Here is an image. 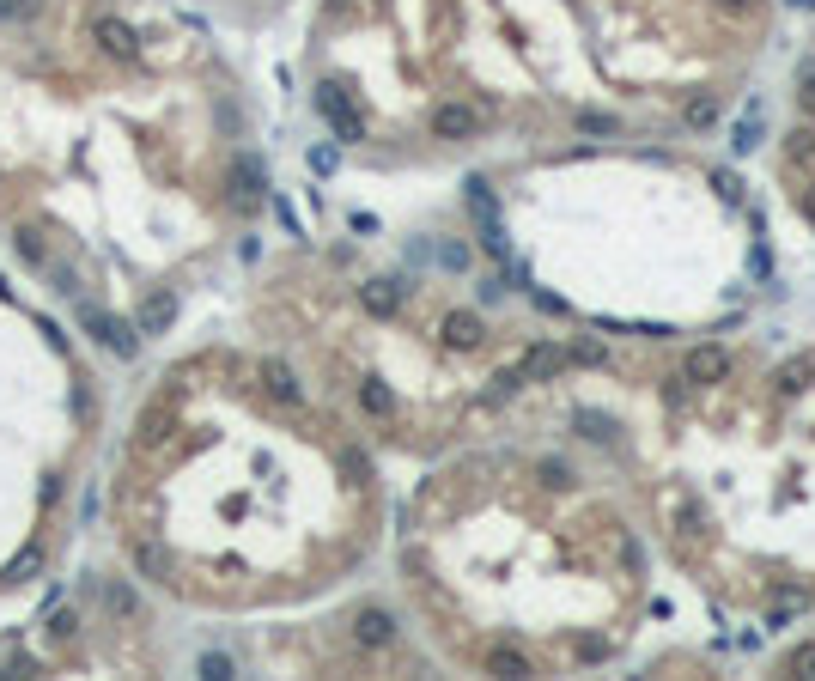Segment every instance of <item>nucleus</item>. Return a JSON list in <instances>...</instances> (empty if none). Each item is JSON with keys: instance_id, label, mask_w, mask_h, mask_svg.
<instances>
[{"instance_id": "1", "label": "nucleus", "mask_w": 815, "mask_h": 681, "mask_svg": "<svg viewBox=\"0 0 815 681\" xmlns=\"http://www.w3.org/2000/svg\"><path fill=\"white\" fill-rule=\"evenodd\" d=\"M177 408L171 402H146L140 414H134V457H159V450L177 438Z\"/></svg>"}, {"instance_id": "2", "label": "nucleus", "mask_w": 815, "mask_h": 681, "mask_svg": "<svg viewBox=\"0 0 815 681\" xmlns=\"http://www.w3.org/2000/svg\"><path fill=\"white\" fill-rule=\"evenodd\" d=\"M317 110H323V122L335 128V140H341V146H359V140H365V116H359V104H353L335 80H323V86H317Z\"/></svg>"}, {"instance_id": "3", "label": "nucleus", "mask_w": 815, "mask_h": 681, "mask_svg": "<svg viewBox=\"0 0 815 681\" xmlns=\"http://www.w3.org/2000/svg\"><path fill=\"white\" fill-rule=\"evenodd\" d=\"M347 633H353L359 651H384V645H396V615L384 609V602H359L353 621H347Z\"/></svg>"}, {"instance_id": "4", "label": "nucleus", "mask_w": 815, "mask_h": 681, "mask_svg": "<svg viewBox=\"0 0 815 681\" xmlns=\"http://www.w3.org/2000/svg\"><path fill=\"white\" fill-rule=\"evenodd\" d=\"M128 560H134V572H140L146 584H183V578H177V554H171L159 536H134V542H128Z\"/></svg>"}, {"instance_id": "5", "label": "nucleus", "mask_w": 815, "mask_h": 681, "mask_svg": "<svg viewBox=\"0 0 815 681\" xmlns=\"http://www.w3.org/2000/svg\"><path fill=\"white\" fill-rule=\"evenodd\" d=\"M256 384H262V396L274 402V408H299L305 402V384H299V371H292L286 359H256Z\"/></svg>"}, {"instance_id": "6", "label": "nucleus", "mask_w": 815, "mask_h": 681, "mask_svg": "<svg viewBox=\"0 0 815 681\" xmlns=\"http://www.w3.org/2000/svg\"><path fill=\"white\" fill-rule=\"evenodd\" d=\"M80 317H86V329H92V335H98V341H104L116 359H134V353H140V329H134L128 317H116V311H98V305H86Z\"/></svg>"}, {"instance_id": "7", "label": "nucleus", "mask_w": 815, "mask_h": 681, "mask_svg": "<svg viewBox=\"0 0 815 681\" xmlns=\"http://www.w3.org/2000/svg\"><path fill=\"white\" fill-rule=\"evenodd\" d=\"M402 298H408V286H402L396 274H372V280H359V311H365V317H378V323H390V317L402 311Z\"/></svg>"}, {"instance_id": "8", "label": "nucleus", "mask_w": 815, "mask_h": 681, "mask_svg": "<svg viewBox=\"0 0 815 681\" xmlns=\"http://www.w3.org/2000/svg\"><path fill=\"white\" fill-rule=\"evenodd\" d=\"M98 602H104V615L116 627H140L146 621V602H140V590L128 578H98Z\"/></svg>"}, {"instance_id": "9", "label": "nucleus", "mask_w": 815, "mask_h": 681, "mask_svg": "<svg viewBox=\"0 0 815 681\" xmlns=\"http://www.w3.org/2000/svg\"><path fill=\"white\" fill-rule=\"evenodd\" d=\"M92 43H98L110 61H140V31H134L128 19H116V13H98V19H92Z\"/></svg>"}, {"instance_id": "10", "label": "nucleus", "mask_w": 815, "mask_h": 681, "mask_svg": "<svg viewBox=\"0 0 815 681\" xmlns=\"http://www.w3.org/2000/svg\"><path fill=\"white\" fill-rule=\"evenodd\" d=\"M566 365H572V359H566V347H560V341H536V347L517 353V371H524V384H554Z\"/></svg>"}, {"instance_id": "11", "label": "nucleus", "mask_w": 815, "mask_h": 681, "mask_svg": "<svg viewBox=\"0 0 815 681\" xmlns=\"http://www.w3.org/2000/svg\"><path fill=\"white\" fill-rule=\"evenodd\" d=\"M226 189H232V207H244V213H250V207H262V195H268V171H262V159H250V153H244V159L232 165Z\"/></svg>"}, {"instance_id": "12", "label": "nucleus", "mask_w": 815, "mask_h": 681, "mask_svg": "<svg viewBox=\"0 0 815 681\" xmlns=\"http://www.w3.org/2000/svg\"><path fill=\"white\" fill-rule=\"evenodd\" d=\"M432 134H438V140H475V134H481V110H475V104H457V98L438 104V110H432Z\"/></svg>"}, {"instance_id": "13", "label": "nucleus", "mask_w": 815, "mask_h": 681, "mask_svg": "<svg viewBox=\"0 0 815 681\" xmlns=\"http://www.w3.org/2000/svg\"><path fill=\"white\" fill-rule=\"evenodd\" d=\"M171 323H177V292L153 286V292L140 298V311H134V329H140V335H165Z\"/></svg>"}, {"instance_id": "14", "label": "nucleus", "mask_w": 815, "mask_h": 681, "mask_svg": "<svg viewBox=\"0 0 815 681\" xmlns=\"http://www.w3.org/2000/svg\"><path fill=\"white\" fill-rule=\"evenodd\" d=\"M438 341L451 347V353H475V347L487 341V323H481L475 311H451V317L438 323Z\"/></svg>"}, {"instance_id": "15", "label": "nucleus", "mask_w": 815, "mask_h": 681, "mask_svg": "<svg viewBox=\"0 0 815 681\" xmlns=\"http://www.w3.org/2000/svg\"><path fill=\"white\" fill-rule=\"evenodd\" d=\"M682 377H688V384H724V377H730V353L706 341V347H694L682 359Z\"/></svg>"}, {"instance_id": "16", "label": "nucleus", "mask_w": 815, "mask_h": 681, "mask_svg": "<svg viewBox=\"0 0 815 681\" xmlns=\"http://www.w3.org/2000/svg\"><path fill=\"white\" fill-rule=\"evenodd\" d=\"M487 675H536V657L524 645H487Z\"/></svg>"}, {"instance_id": "17", "label": "nucleus", "mask_w": 815, "mask_h": 681, "mask_svg": "<svg viewBox=\"0 0 815 681\" xmlns=\"http://www.w3.org/2000/svg\"><path fill=\"white\" fill-rule=\"evenodd\" d=\"M359 408H365V414H378V420H390V414H396V390H390V384H378V377H365V384H359Z\"/></svg>"}, {"instance_id": "18", "label": "nucleus", "mask_w": 815, "mask_h": 681, "mask_svg": "<svg viewBox=\"0 0 815 681\" xmlns=\"http://www.w3.org/2000/svg\"><path fill=\"white\" fill-rule=\"evenodd\" d=\"M463 195H469V213H475V219H499V201H493V183H487V177H469Z\"/></svg>"}, {"instance_id": "19", "label": "nucleus", "mask_w": 815, "mask_h": 681, "mask_svg": "<svg viewBox=\"0 0 815 681\" xmlns=\"http://www.w3.org/2000/svg\"><path fill=\"white\" fill-rule=\"evenodd\" d=\"M566 359H572V365H609V347L590 341V335H578V341L566 347Z\"/></svg>"}, {"instance_id": "20", "label": "nucleus", "mask_w": 815, "mask_h": 681, "mask_svg": "<svg viewBox=\"0 0 815 681\" xmlns=\"http://www.w3.org/2000/svg\"><path fill=\"white\" fill-rule=\"evenodd\" d=\"M517 390H524V371H517V359H511V365H499V371H493V390H487V396H493V402H505V396H517Z\"/></svg>"}, {"instance_id": "21", "label": "nucleus", "mask_w": 815, "mask_h": 681, "mask_svg": "<svg viewBox=\"0 0 815 681\" xmlns=\"http://www.w3.org/2000/svg\"><path fill=\"white\" fill-rule=\"evenodd\" d=\"M785 669H791V675H815V639L791 645V651H785Z\"/></svg>"}, {"instance_id": "22", "label": "nucleus", "mask_w": 815, "mask_h": 681, "mask_svg": "<svg viewBox=\"0 0 815 681\" xmlns=\"http://www.w3.org/2000/svg\"><path fill=\"white\" fill-rule=\"evenodd\" d=\"M481 250H487V256H499V262L511 256V244H505V232H499V219H481Z\"/></svg>"}, {"instance_id": "23", "label": "nucleus", "mask_w": 815, "mask_h": 681, "mask_svg": "<svg viewBox=\"0 0 815 681\" xmlns=\"http://www.w3.org/2000/svg\"><path fill=\"white\" fill-rule=\"evenodd\" d=\"M718 122V98H694L688 104V128H712Z\"/></svg>"}, {"instance_id": "24", "label": "nucleus", "mask_w": 815, "mask_h": 681, "mask_svg": "<svg viewBox=\"0 0 815 681\" xmlns=\"http://www.w3.org/2000/svg\"><path fill=\"white\" fill-rule=\"evenodd\" d=\"M13 244H19V256H25L31 268H43V262H49V250H43V238H37V232H19Z\"/></svg>"}, {"instance_id": "25", "label": "nucleus", "mask_w": 815, "mask_h": 681, "mask_svg": "<svg viewBox=\"0 0 815 681\" xmlns=\"http://www.w3.org/2000/svg\"><path fill=\"white\" fill-rule=\"evenodd\" d=\"M809 371H815L809 359H797V365H785V371H779V390H803V384H809Z\"/></svg>"}, {"instance_id": "26", "label": "nucleus", "mask_w": 815, "mask_h": 681, "mask_svg": "<svg viewBox=\"0 0 815 681\" xmlns=\"http://www.w3.org/2000/svg\"><path fill=\"white\" fill-rule=\"evenodd\" d=\"M791 159H815V128H791Z\"/></svg>"}, {"instance_id": "27", "label": "nucleus", "mask_w": 815, "mask_h": 681, "mask_svg": "<svg viewBox=\"0 0 815 681\" xmlns=\"http://www.w3.org/2000/svg\"><path fill=\"white\" fill-rule=\"evenodd\" d=\"M797 80H803V92H797V98H803V110L815 116V61H803V67H797Z\"/></svg>"}, {"instance_id": "28", "label": "nucleus", "mask_w": 815, "mask_h": 681, "mask_svg": "<svg viewBox=\"0 0 815 681\" xmlns=\"http://www.w3.org/2000/svg\"><path fill=\"white\" fill-rule=\"evenodd\" d=\"M49 633H55V639H73V633H80V615H73V609H61V615L49 621Z\"/></svg>"}, {"instance_id": "29", "label": "nucleus", "mask_w": 815, "mask_h": 681, "mask_svg": "<svg viewBox=\"0 0 815 681\" xmlns=\"http://www.w3.org/2000/svg\"><path fill=\"white\" fill-rule=\"evenodd\" d=\"M755 134H761V122H755V116H743V122H736V153H749V146H755Z\"/></svg>"}, {"instance_id": "30", "label": "nucleus", "mask_w": 815, "mask_h": 681, "mask_svg": "<svg viewBox=\"0 0 815 681\" xmlns=\"http://www.w3.org/2000/svg\"><path fill=\"white\" fill-rule=\"evenodd\" d=\"M311 171H317V177L335 171V146H311Z\"/></svg>"}, {"instance_id": "31", "label": "nucleus", "mask_w": 815, "mask_h": 681, "mask_svg": "<svg viewBox=\"0 0 815 681\" xmlns=\"http://www.w3.org/2000/svg\"><path fill=\"white\" fill-rule=\"evenodd\" d=\"M438 262H444V268H469V250H463V244H438Z\"/></svg>"}, {"instance_id": "32", "label": "nucleus", "mask_w": 815, "mask_h": 681, "mask_svg": "<svg viewBox=\"0 0 815 681\" xmlns=\"http://www.w3.org/2000/svg\"><path fill=\"white\" fill-rule=\"evenodd\" d=\"M712 189H718L724 201H743V189H736V177H730V171H712Z\"/></svg>"}, {"instance_id": "33", "label": "nucleus", "mask_w": 815, "mask_h": 681, "mask_svg": "<svg viewBox=\"0 0 815 681\" xmlns=\"http://www.w3.org/2000/svg\"><path fill=\"white\" fill-rule=\"evenodd\" d=\"M578 426H584V438H609V432H615V426L597 420V414H578Z\"/></svg>"}, {"instance_id": "34", "label": "nucleus", "mask_w": 815, "mask_h": 681, "mask_svg": "<svg viewBox=\"0 0 815 681\" xmlns=\"http://www.w3.org/2000/svg\"><path fill=\"white\" fill-rule=\"evenodd\" d=\"M201 675H213V681H226V675H232V663H226V657H201Z\"/></svg>"}, {"instance_id": "35", "label": "nucleus", "mask_w": 815, "mask_h": 681, "mask_svg": "<svg viewBox=\"0 0 815 681\" xmlns=\"http://www.w3.org/2000/svg\"><path fill=\"white\" fill-rule=\"evenodd\" d=\"M25 572H37V554H19V560H13V566H7V578H13V584H19V578H25Z\"/></svg>"}, {"instance_id": "36", "label": "nucleus", "mask_w": 815, "mask_h": 681, "mask_svg": "<svg viewBox=\"0 0 815 681\" xmlns=\"http://www.w3.org/2000/svg\"><path fill=\"white\" fill-rule=\"evenodd\" d=\"M341 463H347V475H359V481H365V475H372V463H365V457H359V450H347V457H341Z\"/></svg>"}, {"instance_id": "37", "label": "nucleus", "mask_w": 815, "mask_h": 681, "mask_svg": "<svg viewBox=\"0 0 815 681\" xmlns=\"http://www.w3.org/2000/svg\"><path fill=\"white\" fill-rule=\"evenodd\" d=\"M803 219H809V225H815V183H809V189H803Z\"/></svg>"}, {"instance_id": "38", "label": "nucleus", "mask_w": 815, "mask_h": 681, "mask_svg": "<svg viewBox=\"0 0 815 681\" xmlns=\"http://www.w3.org/2000/svg\"><path fill=\"white\" fill-rule=\"evenodd\" d=\"M712 7H724V13H743V7H749V0H712Z\"/></svg>"}, {"instance_id": "39", "label": "nucleus", "mask_w": 815, "mask_h": 681, "mask_svg": "<svg viewBox=\"0 0 815 681\" xmlns=\"http://www.w3.org/2000/svg\"><path fill=\"white\" fill-rule=\"evenodd\" d=\"M791 7H803V13H809V7H815V0H791Z\"/></svg>"}]
</instances>
